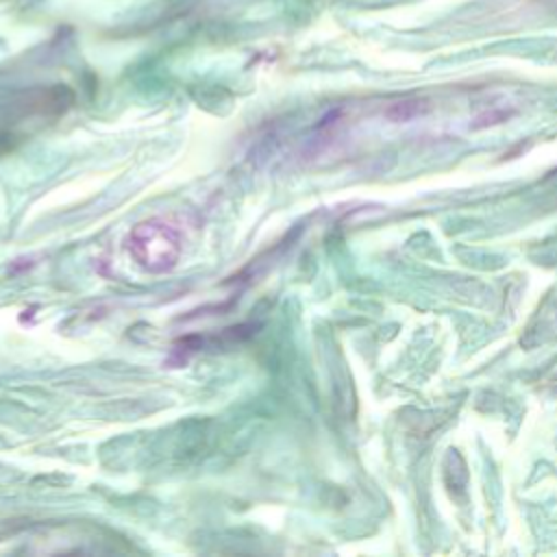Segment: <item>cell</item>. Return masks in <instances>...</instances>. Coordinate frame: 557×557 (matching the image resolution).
<instances>
[{
	"instance_id": "6da1fadb",
	"label": "cell",
	"mask_w": 557,
	"mask_h": 557,
	"mask_svg": "<svg viewBox=\"0 0 557 557\" xmlns=\"http://www.w3.org/2000/svg\"><path fill=\"white\" fill-rule=\"evenodd\" d=\"M126 250L144 270L165 272L181 255V237L168 222L148 220L131 231Z\"/></svg>"
}]
</instances>
